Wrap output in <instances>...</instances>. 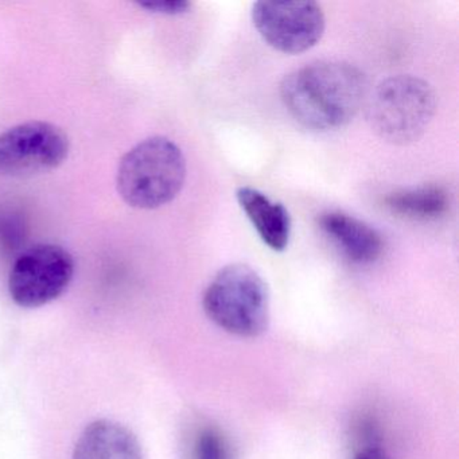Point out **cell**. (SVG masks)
<instances>
[{
    "instance_id": "obj_1",
    "label": "cell",
    "mask_w": 459,
    "mask_h": 459,
    "mask_svg": "<svg viewBox=\"0 0 459 459\" xmlns=\"http://www.w3.org/2000/svg\"><path fill=\"white\" fill-rule=\"evenodd\" d=\"M281 103L308 130H337L359 114L368 99L361 69L345 61H319L297 69L281 82Z\"/></svg>"
},
{
    "instance_id": "obj_2",
    "label": "cell",
    "mask_w": 459,
    "mask_h": 459,
    "mask_svg": "<svg viewBox=\"0 0 459 459\" xmlns=\"http://www.w3.org/2000/svg\"><path fill=\"white\" fill-rule=\"evenodd\" d=\"M186 173L182 150L166 136H152L123 155L117 168V192L131 208L152 211L178 197Z\"/></svg>"
},
{
    "instance_id": "obj_3",
    "label": "cell",
    "mask_w": 459,
    "mask_h": 459,
    "mask_svg": "<svg viewBox=\"0 0 459 459\" xmlns=\"http://www.w3.org/2000/svg\"><path fill=\"white\" fill-rule=\"evenodd\" d=\"M204 311L216 326L241 338L259 337L270 324V292L251 265H225L203 298Z\"/></svg>"
},
{
    "instance_id": "obj_4",
    "label": "cell",
    "mask_w": 459,
    "mask_h": 459,
    "mask_svg": "<svg viewBox=\"0 0 459 459\" xmlns=\"http://www.w3.org/2000/svg\"><path fill=\"white\" fill-rule=\"evenodd\" d=\"M437 112L434 88L419 77L399 74L381 82L367 99L373 133L392 144H410L426 133Z\"/></svg>"
},
{
    "instance_id": "obj_5",
    "label": "cell",
    "mask_w": 459,
    "mask_h": 459,
    "mask_svg": "<svg viewBox=\"0 0 459 459\" xmlns=\"http://www.w3.org/2000/svg\"><path fill=\"white\" fill-rule=\"evenodd\" d=\"M71 139L60 126L42 120L21 123L0 134V176L31 178L60 168Z\"/></svg>"
},
{
    "instance_id": "obj_6",
    "label": "cell",
    "mask_w": 459,
    "mask_h": 459,
    "mask_svg": "<svg viewBox=\"0 0 459 459\" xmlns=\"http://www.w3.org/2000/svg\"><path fill=\"white\" fill-rule=\"evenodd\" d=\"M76 263L57 244L30 247L15 259L9 275V292L15 305L39 308L61 297L74 281Z\"/></svg>"
},
{
    "instance_id": "obj_7",
    "label": "cell",
    "mask_w": 459,
    "mask_h": 459,
    "mask_svg": "<svg viewBox=\"0 0 459 459\" xmlns=\"http://www.w3.org/2000/svg\"><path fill=\"white\" fill-rule=\"evenodd\" d=\"M252 22L265 44L284 55H300L321 41L326 28L316 2H256Z\"/></svg>"
},
{
    "instance_id": "obj_8",
    "label": "cell",
    "mask_w": 459,
    "mask_h": 459,
    "mask_svg": "<svg viewBox=\"0 0 459 459\" xmlns=\"http://www.w3.org/2000/svg\"><path fill=\"white\" fill-rule=\"evenodd\" d=\"M318 225L349 262L370 264L383 254L384 240L380 232L351 214L325 212L318 217Z\"/></svg>"
},
{
    "instance_id": "obj_9",
    "label": "cell",
    "mask_w": 459,
    "mask_h": 459,
    "mask_svg": "<svg viewBox=\"0 0 459 459\" xmlns=\"http://www.w3.org/2000/svg\"><path fill=\"white\" fill-rule=\"evenodd\" d=\"M72 459H144L136 435L125 424L99 419L85 427Z\"/></svg>"
},
{
    "instance_id": "obj_10",
    "label": "cell",
    "mask_w": 459,
    "mask_h": 459,
    "mask_svg": "<svg viewBox=\"0 0 459 459\" xmlns=\"http://www.w3.org/2000/svg\"><path fill=\"white\" fill-rule=\"evenodd\" d=\"M236 198L263 243L273 251L283 252L291 236V217L286 206L248 186L238 189Z\"/></svg>"
},
{
    "instance_id": "obj_11",
    "label": "cell",
    "mask_w": 459,
    "mask_h": 459,
    "mask_svg": "<svg viewBox=\"0 0 459 459\" xmlns=\"http://www.w3.org/2000/svg\"><path fill=\"white\" fill-rule=\"evenodd\" d=\"M385 206L396 216L429 221L447 213L450 197L442 186L424 185L391 193L385 198Z\"/></svg>"
},
{
    "instance_id": "obj_12",
    "label": "cell",
    "mask_w": 459,
    "mask_h": 459,
    "mask_svg": "<svg viewBox=\"0 0 459 459\" xmlns=\"http://www.w3.org/2000/svg\"><path fill=\"white\" fill-rule=\"evenodd\" d=\"M193 459H230V446L216 429H201L195 437Z\"/></svg>"
},
{
    "instance_id": "obj_13",
    "label": "cell",
    "mask_w": 459,
    "mask_h": 459,
    "mask_svg": "<svg viewBox=\"0 0 459 459\" xmlns=\"http://www.w3.org/2000/svg\"><path fill=\"white\" fill-rule=\"evenodd\" d=\"M141 9L147 10L149 13L160 15H179L189 12L192 4L185 0H165V2H147V4H139Z\"/></svg>"
},
{
    "instance_id": "obj_14",
    "label": "cell",
    "mask_w": 459,
    "mask_h": 459,
    "mask_svg": "<svg viewBox=\"0 0 459 459\" xmlns=\"http://www.w3.org/2000/svg\"><path fill=\"white\" fill-rule=\"evenodd\" d=\"M354 459H385L383 455H381L380 453H377V451L375 450H364L359 451V454H357L356 456H354Z\"/></svg>"
}]
</instances>
